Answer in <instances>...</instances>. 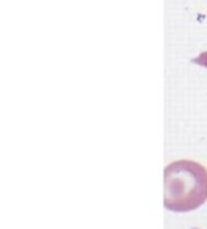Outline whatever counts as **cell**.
<instances>
[{
    "mask_svg": "<svg viewBox=\"0 0 207 229\" xmlns=\"http://www.w3.org/2000/svg\"><path fill=\"white\" fill-rule=\"evenodd\" d=\"M193 63H195V64H199V66H202V68H207V52L199 54V55L193 60Z\"/></svg>",
    "mask_w": 207,
    "mask_h": 229,
    "instance_id": "7a4b0ae2",
    "label": "cell"
},
{
    "mask_svg": "<svg viewBox=\"0 0 207 229\" xmlns=\"http://www.w3.org/2000/svg\"><path fill=\"white\" fill-rule=\"evenodd\" d=\"M207 201V168L195 160H176L163 170V206L184 214Z\"/></svg>",
    "mask_w": 207,
    "mask_h": 229,
    "instance_id": "6da1fadb",
    "label": "cell"
}]
</instances>
